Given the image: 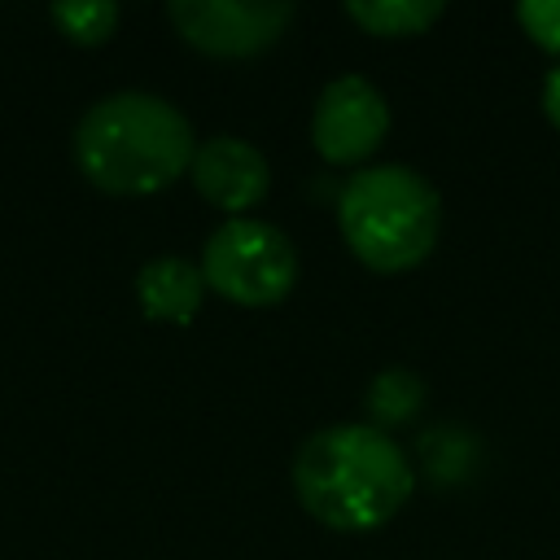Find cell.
<instances>
[{
	"label": "cell",
	"mask_w": 560,
	"mask_h": 560,
	"mask_svg": "<svg viewBox=\"0 0 560 560\" xmlns=\"http://www.w3.org/2000/svg\"><path fill=\"white\" fill-rule=\"evenodd\" d=\"M197 153L192 122L158 92L122 88L101 101H92L74 122V162L88 175V184L118 192V197H144L171 188L179 175H188Z\"/></svg>",
	"instance_id": "obj_2"
},
{
	"label": "cell",
	"mask_w": 560,
	"mask_h": 560,
	"mask_svg": "<svg viewBox=\"0 0 560 560\" xmlns=\"http://www.w3.org/2000/svg\"><path fill=\"white\" fill-rule=\"evenodd\" d=\"M171 26L206 57H258L293 22V4L276 0H171Z\"/></svg>",
	"instance_id": "obj_5"
},
{
	"label": "cell",
	"mask_w": 560,
	"mask_h": 560,
	"mask_svg": "<svg viewBox=\"0 0 560 560\" xmlns=\"http://www.w3.org/2000/svg\"><path fill=\"white\" fill-rule=\"evenodd\" d=\"M542 114H547V122L560 131V66H551L547 79H542Z\"/></svg>",
	"instance_id": "obj_13"
},
{
	"label": "cell",
	"mask_w": 560,
	"mask_h": 560,
	"mask_svg": "<svg viewBox=\"0 0 560 560\" xmlns=\"http://www.w3.org/2000/svg\"><path fill=\"white\" fill-rule=\"evenodd\" d=\"M188 179H192V188L210 206L228 210V219H241L245 210H254L267 197L271 166H267V158L249 140H241V136H210V140H197Z\"/></svg>",
	"instance_id": "obj_7"
},
{
	"label": "cell",
	"mask_w": 560,
	"mask_h": 560,
	"mask_svg": "<svg viewBox=\"0 0 560 560\" xmlns=\"http://www.w3.org/2000/svg\"><path fill=\"white\" fill-rule=\"evenodd\" d=\"M442 13H446L442 0H354V4H346V18L376 39L424 35Z\"/></svg>",
	"instance_id": "obj_9"
},
{
	"label": "cell",
	"mask_w": 560,
	"mask_h": 560,
	"mask_svg": "<svg viewBox=\"0 0 560 560\" xmlns=\"http://www.w3.org/2000/svg\"><path fill=\"white\" fill-rule=\"evenodd\" d=\"M136 298L140 311L158 324H192L206 298L201 267L179 254H158L136 271Z\"/></svg>",
	"instance_id": "obj_8"
},
{
	"label": "cell",
	"mask_w": 560,
	"mask_h": 560,
	"mask_svg": "<svg viewBox=\"0 0 560 560\" xmlns=\"http://www.w3.org/2000/svg\"><path fill=\"white\" fill-rule=\"evenodd\" d=\"M516 22L542 52L560 57V0H521L516 4Z\"/></svg>",
	"instance_id": "obj_12"
},
{
	"label": "cell",
	"mask_w": 560,
	"mask_h": 560,
	"mask_svg": "<svg viewBox=\"0 0 560 560\" xmlns=\"http://www.w3.org/2000/svg\"><path fill=\"white\" fill-rule=\"evenodd\" d=\"M48 18L57 22V31L74 44H105L122 18V9L114 0H57L48 9Z\"/></svg>",
	"instance_id": "obj_11"
},
{
	"label": "cell",
	"mask_w": 560,
	"mask_h": 560,
	"mask_svg": "<svg viewBox=\"0 0 560 560\" xmlns=\"http://www.w3.org/2000/svg\"><path fill=\"white\" fill-rule=\"evenodd\" d=\"M337 232L368 271L398 276L433 254L442 232V197L402 162L363 166L341 184Z\"/></svg>",
	"instance_id": "obj_3"
},
{
	"label": "cell",
	"mask_w": 560,
	"mask_h": 560,
	"mask_svg": "<svg viewBox=\"0 0 560 560\" xmlns=\"http://www.w3.org/2000/svg\"><path fill=\"white\" fill-rule=\"evenodd\" d=\"M201 280L236 306H276L298 280L293 241L267 219H223L201 245Z\"/></svg>",
	"instance_id": "obj_4"
},
{
	"label": "cell",
	"mask_w": 560,
	"mask_h": 560,
	"mask_svg": "<svg viewBox=\"0 0 560 560\" xmlns=\"http://www.w3.org/2000/svg\"><path fill=\"white\" fill-rule=\"evenodd\" d=\"M298 503L337 534L389 525L416 490L407 451L372 424H328L293 455Z\"/></svg>",
	"instance_id": "obj_1"
},
{
	"label": "cell",
	"mask_w": 560,
	"mask_h": 560,
	"mask_svg": "<svg viewBox=\"0 0 560 560\" xmlns=\"http://www.w3.org/2000/svg\"><path fill=\"white\" fill-rule=\"evenodd\" d=\"M424 407V381L407 368H385L372 376L368 385V416H372V429H394V424H407L416 411Z\"/></svg>",
	"instance_id": "obj_10"
},
{
	"label": "cell",
	"mask_w": 560,
	"mask_h": 560,
	"mask_svg": "<svg viewBox=\"0 0 560 560\" xmlns=\"http://www.w3.org/2000/svg\"><path fill=\"white\" fill-rule=\"evenodd\" d=\"M389 131V101L363 74L332 79L311 114V144L332 166H354L381 149Z\"/></svg>",
	"instance_id": "obj_6"
}]
</instances>
